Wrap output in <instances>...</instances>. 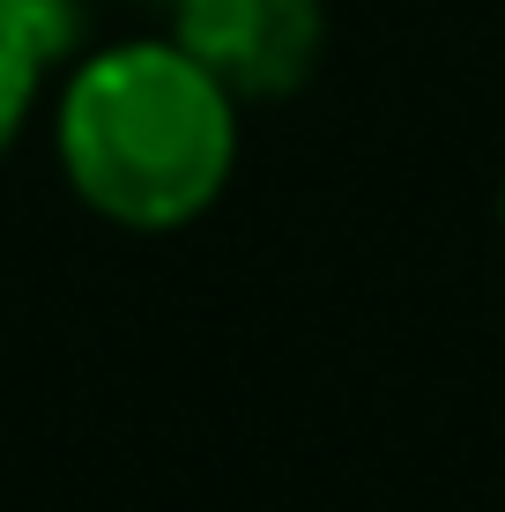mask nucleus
<instances>
[{"label": "nucleus", "mask_w": 505, "mask_h": 512, "mask_svg": "<svg viewBox=\"0 0 505 512\" xmlns=\"http://www.w3.org/2000/svg\"><path fill=\"white\" fill-rule=\"evenodd\" d=\"M52 149L90 216L119 231H186L238 171V97L171 38H127L75 60Z\"/></svg>", "instance_id": "nucleus-1"}, {"label": "nucleus", "mask_w": 505, "mask_h": 512, "mask_svg": "<svg viewBox=\"0 0 505 512\" xmlns=\"http://www.w3.org/2000/svg\"><path fill=\"white\" fill-rule=\"evenodd\" d=\"M498 216H505V201H498Z\"/></svg>", "instance_id": "nucleus-4"}, {"label": "nucleus", "mask_w": 505, "mask_h": 512, "mask_svg": "<svg viewBox=\"0 0 505 512\" xmlns=\"http://www.w3.org/2000/svg\"><path fill=\"white\" fill-rule=\"evenodd\" d=\"M171 45H186L238 104L290 97L320 67L327 0H171Z\"/></svg>", "instance_id": "nucleus-2"}, {"label": "nucleus", "mask_w": 505, "mask_h": 512, "mask_svg": "<svg viewBox=\"0 0 505 512\" xmlns=\"http://www.w3.org/2000/svg\"><path fill=\"white\" fill-rule=\"evenodd\" d=\"M164 8H171V0H164Z\"/></svg>", "instance_id": "nucleus-5"}, {"label": "nucleus", "mask_w": 505, "mask_h": 512, "mask_svg": "<svg viewBox=\"0 0 505 512\" xmlns=\"http://www.w3.org/2000/svg\"><path fill=\"white\" fill-rule=\"evenodd\" d=\"M52 75L38 38L23 30V8L15 0H0V156L15 149V134H23L30 104H38V82Z\"/></svg>", "instance_id": "nucleus-3"}]
</instances>
